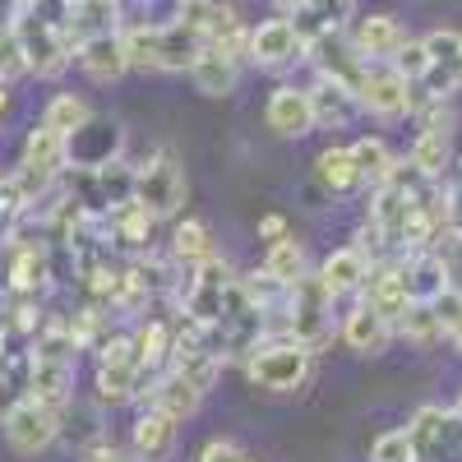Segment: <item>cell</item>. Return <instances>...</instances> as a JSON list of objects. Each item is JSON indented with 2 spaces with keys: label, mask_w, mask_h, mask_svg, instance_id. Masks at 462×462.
<instances>
[{
  "label": "cell",
  "mask_w": 462,
  "mask_h": 462,
  "mask_svg": "<svg viewBox=\"0 0 462 462\" xmlns=\"http://www.w3.org/2000/svg\"><path fill=\"white\" fill-rule=\"evenodd\" d=\"M231 268H226V259H204L199 268H195V278H189V287H185V296H180V310H185V319H195V324H217V315H222V300H226V291H231Z\"/></svg>",
  "instance_id": "cell-10"
},
{
  "label": "cell",
  "mask_w": 462,
  "mask_h": 462,
  "mask_svg": "<svg viewBox=\"0 0 462 462\" xmlns=\"http://www.w3.org/2000/svg\"><path fill=\"white\" fill-rule=\"evenodd\" d=\"M352 42H356V51H361L365 60L389 65V60L407 47V28H402L393 14H365V19H356V28H352Z\"/></svg>",
  "instance_id": "cell-16"
},
{
  "label": "cell",
  "mask_w": 462,
  "mask_h": 462,
  "mask_svg": "<svg viewBox=\"0 0 462 462\" xmlns=\"http://www.w3.org/2000/svg\"><path fill=\"white\" fill-rule=\"evenodd\" d=\"M305 93H310V111H315V125L319 130H346V125L356 121V111H361L356 93L333 84V79H315Z\"/></svg>",
  "instance_id": "cell-19"
},
{
  "label": "cell",
  "mask_w": 462,
  "mask_h": 462,
  "mask_svg": "<svg viewBox=\"0 0 462 462\" xmlns=\"http://www.w3.org/2000/svg\"><path fill=\"white\" fill-rule=\"evenodd\" d=\"M278 5H282V10L291 14V10H300V5H305V0H278Z\"/></svg>",
  "instance_id": "cell-42"
},
{
  "label": "cell",
  "mask_w": 462,
  "mask_h": 462,
  "mask_svg": "<svg viewBox=\"0 0 462 462\" xmlns=\"http://www.w3.org/2000/svg\"><path fill=\"white\" fill-rule=\"evenodd\" d=\"M389 337H393V324H383L370 305H352V310H346V319H342V342L352 346V352L379 356L383 346H389Z\"/></svg>",
  "instance_id": "cell-23"
},
{
  "label": "cell",
  "mask_w": 462,
  "mask_h": 462,
  "mask_svg": "<svg viewBox=\"0 0 462 462\" xmlns=\"http://www.w3.org/2000/svg\"><path fill=\"white\" fill-rule=\"evenodd\" d=\"M315 176L324 189H333V195H346V189H356L361 185V171H356V158H352V148H324L319 158H315Z\"/></svg>",
  "instance_id": "cell-26"
},
{
  "label": "cell",
  "mask_w": 462,
  "mask_h": 462,
  "mask_svg": "<svg viewBox=\"0 0 462 462\" xmlns=\"http://www.w3.org/2000/svg\"><path fill=\"white\" fill-rule=\"evenodd\" d=\"M259 236H263L268 245H273V241H282V236H287V217H278V213H268V217L259 222Z\"/></svg>",
  "instance_id": "cell-40"
},
{
  "label": "cell",
  "mask_w": 462,
  "mask_h": 462,
  "mask_svg": "<svg viewBox=\"0 0 462 462\" xmlns=\"http://www.w3.org/2000/svg\"><path fill=\"white\" fill-rule=\"evenodd\" d=\"M389 65L402 74L411 88H420V79H426V69H430V51H426V42H411V37H407V47H402Z\"/></svg>",
  "instance_id": "cell-38"
},
{
  "label": "cell",
  "mask_w": 462,
  "mask_h": 462,
  "mask_svg": "<svg viewBox=\"0 0 462 462\" xmlns=\"http://www.w3.org/2000/svg\"><path fill=\"white\" fill-rule=\"evenodd\" d=\"M300 56H305V42L296 37V28H291L287 14H282V19H263L259 28H250V60H254V65L282 69V65H291V60H300Z\"/></svg>",
  "instance_id": "cell-14"
},
{
  "label": "cell",
  "mask_w": 462,
  "mask_h": 462,
  "mask_svg": "<svg viewBox=\"0 0 462 462\" xmlns=\"http://www.w3.org/2000/svg\"><path fill=\"white\" fill-rule=\"evenodd\" d=\"M88 121H93V111H88V102H84V97H74V93H56V97L42 106V121H37V125H47L51 134L69 139L74 130H84Z\"/></svg>",
  "instance_id": "cell-27"
},
{
  "label": "cell",
  "mask_w": 462,
  "mask_h": 462,
  "mask_svg": "<svg viewBox=\"0 0 462 462\" xmlns=\"http://www.w3.org/2000/svg\"><path fill=\"white\" fill-rule=\"evenodd\" d=\"M411 444H416V457L426 462H444V457H457L462 462V426H457V411H444V407H420L407 426Z\"/></svg>",
  "instance_id": "cell-11"
},
{
  "label": "cell",
  "mask_w": 462,
  "mask_h": 462,
  "mask_svg": "<svg viewBox=\"0 0 462 462\" xmlns=\"http://www.w3.org/2000/svg\"><path fill=\"white\" fill-rule=\"evenodd\" d=\"M69 47L88 42V37H106V32H121V5L116 0H79V5H69L65 19H60Z\"/></svg>",
  "instance_id": "cell-18"
},
{
  "label": "cell",
  "mask_w": 462,
  "mask_h": 462,
  "mask_svg": "<svg viewBox=\"0 0 462 462\" xmlns=\"http://www.w3.org/2000/svg\"><path fill=\"white\" fill-rule=\"evenodd\" d=\"M245 457H250V453H245L236 439H208L195 462H245Z\"/></svg>",
  "instance_id": "cell-39"
},
{
  "label": "cell",
  "mask_w": 462,
  "mask_h": 462,
  "mask_svg": "<svg viewBox=\"0 0 462 462\" xmlns=\"http://www.w3.org/2000/svg\"><path fill=\"white\" fill-rule=\"evenodd\" d=\"M134 204L158 222L171 217L185 204V171L176 167V158L162 148L158 158H148L143 167H134Z\"/></svg>",
  "instance_id": "cell-5"
},
{
  "label": "cell",
  "mask_w": 462,
  "mask_h": 462,
  "mask_svg": "<svg viewBox=\"0 0 462 462\" xmlns=\"http://www.w3.org/2000/svg\"><path fill=\"white\" fill-rule=\"evenodd\" d=\"M176 263H185V268H199L204 259H213V236H208V226L204 222H180L176 226Z\"/></svg>",
  "instance_id": "cell-35"
},
{
  "label": "cell",
  "mask_w": 462,
  "mask_h": 462,
  "mask_svg": "<svg viewBox=\"0 0 462 462\" xmlns=\"http://www.w3.org/2000/svg\"><path fill=\"white\" fill-rule=\"evenodd\" d=\"M14 37H19V51H23L28 74H37V79H56V74H65V65L74 60V47H69L60 19L32 10V5L19 14Z\"/></svg>",
  "instance_id": "cell-2"
},
{
  "label": "cell",
  "mask_w": 462,
  "mask_h": 462,
  "mask_svg": "<svg viewBox=\"0 0 462 462\" xmlns=\"http://www.w3.org/2000/svg\"><path fill=\"white\" fill-rule=\"evenodd\" d=\"M310 356H315L310 346H300L291 337H278V342H259L250 352V361H245V370L268 393H296L300 383L310 379Z\"/></svg>",
  "instance_id": "cell-3"
},
{
  "label": "cell",
  "mask_w": 462,
  "mask_h": 462,
  "mask_svg": "<svg viewBox=\"0 0 462 462\" xmlns=\"http://www.w3.org/2000/svg\"><path fill=\"white\" fill-rule=\"evenodd\" d=\"M448 152H453V134H435V130H420L416 143H411V167L420 176H430V180H444L448 171Z\"/></svg>",
  "instance_id": "cell-29"
},
{
  "label": "cell",
  "mask_w": 462,
  "mask_h": 462,
  "mask_svg": "<svg viewBox=\"0 0 462 462\" xmlns=\"http://www.w3.org/2000/svg\"><path fill=\"white\" fill-rule=\"evenodd\" d=\"M420 42L430 51V69H426V79H420L426 97L420 102H448L462 88V32L435 28L430 37H420Z\"/></svg>",
  "instance_id": "cell-9"
},
{
  "label": "cell",
  "mask_w": 462,
  "mask_h": 462,
  "mask_svg": "<svg viewBox=\"0 0 462 462\" xmlns=\"http://www.w3.org/2000/svg\"><path fill=\"white\" fill-rule=\"evenodd\" d=\"M407 342H416V346H430V342H444V328H439V315H435V305H426V300H411L407 305V315L393 324Z\"/></svg>",
  "instance_id": "cell-34"
},
{
  "label": "cell",
  "mask_w": 462,
  "mask_h": 462,
  "mask_svg": "<svg viewBox=\"0 0 462 462\" xmlns=\"http://www.w3.org/2000/svg\"><path fill=\"white\" fill-rule=\"evenodd\" d=\"M47 278H51V263H47V250H19V259H14V268H10V287L19 291V296H37V291H47Z\"/></svg>",
  "instance_id": "cell-33"
},
{
  "label": "cell",
  "mask_w": 462,
  "mask_h": 462,
  "mask_svg": "<svg viewBox=\"0 0 462 462\" xmlns=\"http://www.w3.org/2000/svg\"><path fill=\"white\" fill-rule=\"evenodd\" d=\"M10 106H14V93H10V84H0V121L10 116Z\"/></svg>",
  "instance_id": "cell-41"
},
{
  "label": "cell",
  "mask_w": 462,
  "mask_h": 462,
  "mask_svg": "<svg viewBox=\"0 0 462 462\" xmlns=\"http://www.w3.org/2000/svg\"><path fill=\"white\" fill-rule=\"evenodd\" d=\"M356 102H361V111H370V116L398 121V116H416L420 93L402 79L393 65H374V60H370L365 74H361V84H356Z\"/></svg>",
  "instance_id": "cell-6"
},
{
  "label": "cell",
  "mask_w": 462,
  "mask_h": 462,
  "mask_svg": "<svg viewBox=\"0 0 462 462\" xmlns=\"http://www.w3.org/2000/svg\"><path fill=\"white\" fill-rule=\"evenodd\" d=\"M435 315H439V328H444V342L453 346V352L462 356V291H444L435 300Z\"/></svg>",
  "instance_id": "cell-36"
},
{
  "label": "cell",
  "mask_w": 462,
  "mask_h": 462,
  "mask_svg": "<svg viewBox=\"0 0 462 462\" xmlns=\"http://www.w3.org/2000/svg\"><path fill=\"white\" fill-rule=\"evenodd\" d=\"M28 398V356L23 352H0V420Z\"/></svg>",
  "instance_id": "cell-30"
},
{
  "label": "cell",
  "mask_w": 462,
  "mask_h": 462,
  "mask_svg": "<svg viewBox=\"0 0 462 462\" xmlns=\"http://www.w3.org/2000/svg\"><path fill=\"white\" fill-rule=\"evenodd\" d=\"M116 152H121V130H116L111 121H97V116H93L84 130H74L65 139V158H69V167H79V171L111 167Z\"/></svg>",
  "instance_id": "cell-13"
},
{
  "label": "cell",
  "mask_w": 462,
  "mask_h": 462,
  "mask_svg": "<svg viewBox=\"0 0 462 462\" xmlns=\"http://www.w3.org/2000/svg\"><path fill=\"white\" fill-rule=\"evenodd\" d=\"M189 79H195V88L204 97H226L231 88H236V79H241V60H231L226 51L208 47L195 65H189Z\"/></svg>",
  "instance_id": "cell-25"
},
{
  "label": "cell",
  "mask_w": 462,
  "mask_h": 462,
  "mask_svg": "<svg viewBox=\"0 0 462 462\" xmlns=\"http://www.w3.org/2000/svg\"><path fill=\"white\" fill-rule=\"evenodd\" d=\"M74 365H79V342L69 337V324L47 319L28 352V398L65 416L74 402Z\"/></svg>",
  "instance_id": "cell-1"
},
{
  "label": "cell",
  "mask_w": 462,
  "mask_h": 462,
  "mask_svg": "<svg viewBox=\"0 0 462 462\" xmlns=\"http://www.w3.org/2000/svg\"><path fill=\"white\" fill-rule=\"evenodd\" d=\"M134 361H139V370H158L162 361H171V342H176V328L167 324V319H152V324H143L134 337Z\"/></svg>",
  "instance_id": "cell-28"
},
{
  "label": "cell",
  "mask_w": 462,
  "mask_h": 462,
  "mask_svg": "<svg viewBox=\"0 0 462 462\" xmlns=\"http://www.w3.org/2000/svg\"><path fill=\"white\" fill-rule=\"evenodd\" d=\"M204 402V393L195 389L189 379H180L176 370H162L158 379H152V393H148V407H158L167 411L171 420H185V416H195Z\"/></svg>",
  "instance_id": "cell-24"
},
{
  "label": "cell",
  "mask_w": 462,
  "mask_h": 462,
  "mask_svg": "<svg viewBox=\"0 0 462 462\" xmlns=\"http://www.w3.org/2000/svg\"><path fill=\"white\" fill-rule=\"evenodd\" d=\"M370 462H420V457H416V444L407 430H383L370 448Z\"/></svg>",
  "instance_id": "cell-37"
},
{
  "label": "cell",
  "mask_w": 462,
  "mask_h": 462,
  "mask_svg": "<svg viewBox=\"0 0 462 462\" xmlns=\"http://www.w3.org/2000/svg\"><path fill=\"white\" fill-rule=\"evenodd\" d=\"M305 56L315 60L319 79H333V84L352 88V93H356L361 74H365V65H370V60L356 51V42H352V32H346V28H328V32H319L315 42L305 47Z\"/></svg>",
  "instance_id": "cell-8"
},
{
  "label": "cell",
  "mask_w": 462,
  "mask_h": 462,
  "mask_svg": "<svg viewBox=\"0 0 462 462\" xmlns=\"http://www.w3.org/2000/svg\"><path fill=\"white\" fill-rule=\"evenodd\" d=\"M352 158H356L361 185L370 180L374 189H379L383 180H389V176H393V167H398V158L389 152V143H383V139H356V143H352Z\"/></svg>",
  "instance_id": "cell-31"
},
{
  "label": "cell",
  "mask_w": 462,
  "mask_h": 462,
  "mask_svg": "<svg viewBox=\"0 0 462 462\" xmlns=\"http://www.w3.org/2000/svg\"><path fill=\"white\" fill-rule=\"evenodd\" d=\"M0 430H5V444L19 453V457H37V453H47L60 435V411L42 407L37 398H23L5 420H0Z\"/></svg>",
  "instance_id": "cell-7"
},
{
  "label": "cell",
  "mask_w": 462,
  "mask_h": 462,
  "mask_svg": "<svg viewBox=\"0 0 462 462\" xmlns=\"http://www.w3.org/2000/svg\"><path fill=\"white\" fill-rule=\"evenodd\" d=\"M263 273L273 278V282H282V287H291L296 278H305V250H300V241L296 236H282V241L268 245Z\"/></svg>",
  "instance_id": "cell-32"
},
{
  "label": "cell",
  "mask_w": 462,
  "mask_h": 462,
  "mask_svg": "<svg viewBox=\"0 0 462 462\" xmlns=\"http://www.w3.org/2000/svg\"><path fill=\"white\" fill-rule=\"evenodd\" d=\"M365 278H370V259H365L356 245L333 250V254L324 259V268H319V282L328 287V296H333V300H337V296L361 291V287H365Z\"/></svg>",
  "instance_id": "cell-21"
},
{
  "label": "cell",
  "mask_w": 462,
  "mask_h": 462,
  "mask_svg": "<svg viewBox=\"0 0 462 462\" xmlns=\"http://www.w3.org/2000/svg\"><path fill=\"white\" fill-rule=\"evenodd\" d=\"M361 305H370V310L383 319V324H398L407 315V273H402V259H379L370 263V278L361 287Z\"/></svg>",
  "instance_id": "cell-12"
},
{
  "label": "cell",
  "mask_w": 462,
  "mask_h": 462,
  "mask_svg": "<svg viewBox=\"0 0 462 462\" xmlns=\"http://www.w3.org/2000/svg\"><path fill=\"white\" fill-rule=\"evenodd\" d=\"M328 310H333V296L319 282V273L296 278L291 291H287V337L319 352L324 337H328Z\"/></svg>",
  "instance_id": "cell-4"
},
{
  "label": "cell",
  "mask_w": 462,
  "mask_h": 462,
  "mask_svg": "<svg viewBox=\"0 0 462 462\" xmlns=\"http://www.w3.org/2000/svg\"><path fill=\"white\" fill-rule=\"evenodd\" d=\"M457 416H462V393H457Z\"/></svg>",
  "instance_id": "cell-43"
},
{
  "label": "cell",
  "mask_w": 462,
  "mask_h": 462,
  "mask_svg": "<svg viewBox=\"0 0 462 462\" xmlns=\"http://www.w3.org/2000/svg\"><path fill=\"white\" fill-rule=\"evenodd\" d=\"M74 60H79V69L88 74L93 84H116V79L130 69V60H125V37H121V32L88 37V42L74 47Z\"/></svg>",
  "instance_id": "cell-17"
},
{
  "label": "cell",
  "mask_w": 462,
  "mask_h": 462,
  "mask_svg": "<svg viewBox=\"0 0 462 462\" xmlns=\"http://www.w3.org/2000/svg\"><path fill=\"white\" fill-rule=\"evenodd\" d=\"M263 121H268V130L282 134V139H305V134L315 130L310 93H305V88H291V84L273 88V97H268V106H263Z\"/></svg>",
  "instance_id": "cell-15"
},
{
  "label": "cell",
  "mask_w": 462,
  "mask_h": 462,
  "mask_svg": "<svg viewBox=\"0 0 462 462\" xmlns=\"http://www.w3.org/2000/svg\"><path fill=\"white\" fill-rule=\"evenodd\" d=\"M402 273H407V296L411 300H426V305H435L453 282H448V263H444V254H435V250H416V254H407L402 259Z\"/></svg>",
  "instance_id": "cell-20"
},
{
  "label": "cell",
  "mask_w": 462,
  "mask_h": 462,
  "mask_svg": "<svg viewBox=\"0 0 462 462\" xmlns=\"http://www.w3.org/2000/svg\"><path fill=\"white\" fill-rule=\"evenodd\" d=\"M176 426H180V420H171L158 407H148L134 420V457L139 462H167L171 448H176Z\"/></svg>",
  "instance_id": "cell-22"
}]
</instances>
